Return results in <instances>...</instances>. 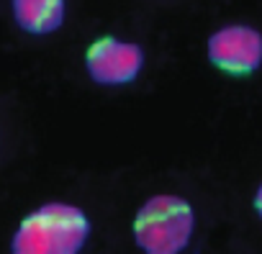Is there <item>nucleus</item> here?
<instances>
[{
    "mask_svg": "<svg viewBox=\"0 0 262 254\" xmlns=\"http://www.w3.org/2000/svg\"><path fill=\"white\" fill-rule=\"evenodd\" d=\"M90 236V218L72 203H44L11 239L13 254H77Z\"/></svg>",
    "mask_w": 262,
    "mask_h": 254,
    "instance_id": "obj_1",
    "label": "nucleus"
},
{
    "mask_svg": "<svg viewBox=\"0 0 262 254\" xmlns=\"http://www.w3.org/2000/svg\"><path fill=\"white\" fill-rule=\"evenodd\" d=\"M195 228L193 205L180 195H152L134 218V239L147 254H180Z\"/></svg>",
    "mask_w": 262,
    "mask_h": 254,
    "instance_id": "obj_2",
    "label": "nucleus"
},
{
    "mask_svg": "<svg viewBox=\"0 0 262 254\" xmlns=\"http://www.w3.org/2000/svg\"><path fill=\"white\" fill-rule=\"evenodd\" d=\"M85 70L95 85L121 87L134 82L144 70V52L139 44H131L116 36H100L85 52Z\"/></svg>",
    "mask_w": 262,
    "mask_h": 254,
    "instance_id": "obj_3",
    "label": "nucleus"
},
{
    "mask_svg": "<svg viewBox=\"0 0 262 254\" xmlns=\"http://www.w3.org/2000/svg\"><path fill=\"white\" fill-rule=\"evenodd\" d=\"M208 62L234 77L254 75L262 67V31L247 24H229L208 36Z\"/></svg>",
    "mask_w": 262,
    "mask_h": 254,
    "instance_id": "obj_4",
    "label": "nucleus"
},
{
    "mask_svg": "<svg viewBox=\"0 0 262 254\" xmlns=\"http://www.w3.org/2000/svg\"><path fill=\"white\" fill-rule=\"evenodd\" d=\"M13 21L21 31L31 36H47L64 24V0H11Z\"/></svg>",
    "mask_w": 262,
    "mask_h": 254,
    "instance_id": "obj_5",
    "label": "nucleus"
},
{
    "mask_svg": "<svg viewBox=\"0 0 262 254\" xmlns=\"http://www.w3.org/2000/svg\"><path fill=\"white\" fill-rule=\"evenodd\" d=\"M254 211H257V216L262 218V185H259L257 193H254Z\"/></svg>",
    "mask_w": 262,
    "mask_h": 254,
    "instance_id": "obj_6",
    "label": "nucleus"
}]
</instances>
